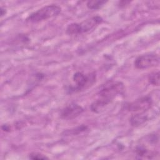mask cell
<instances>
[{
    "label": "cell",
    "instance_id": "3957f363",
    "mask_svg": "<svg viewBox=\"0 0 160 160\" xmlns=\"http://www.w3.org/2000/svg\"><path fill=\"white\" fill-rule=\"evenodd\" d=\"M61 11V8L59 6L56 4L48 5L31 14L26 20L31 23L39 22L58 16Z\"/></svg>",
    "mask_w": 160,
    "mask_h": 160
},
{
    "label": "cell",
    "instance_id": "277c9868",
    "mask_svg": "<svg viewBox=\"0 0 160 160\" xmlns=\"http://www.w3.org/2000/svg\"><path fill=\"white\" fill-rule=\"evenodd\" d=\"M96 79V76L94 72L86 74L81 72H76L73 76V81L75 82V86L71 87L70 91L76 92L86 89L95 82Z\"/></svg>",
    "mask_w": 160,
    "mask_h": 160
},
{
    "label": "cell",
    "instance_id": "7a4b0ae2",
    "mask_svg": "<svg viewBox=\"0 0 160 160\" xmlns=\"http://www.w3.org/2000/svg\"><path fill=\"white\" fill-rule=\"evenodd\" d=\"M102 19L99 16L89 18L84 21L77 23H71L66 28V32L68 34L74 35L88 32L94 29L98 24L101 23Z\"/></svg>",
    "mask_w": 160,
    "mask_h": 160
},
{
    "label": "cell",
    "instance_id": "6da1fadb",
    "mask_svg": "<svg viewBox=\"0 0 160 160\" xmlns=\"http://www.w3.org/2000/svg\"><path fill=\"white\" fill-rule=\"evenodd\" d=\"M124 89V84L120 81H108L102 86L98 92V98L91 105V109L94 112H100L106 106Z\"/></svg>",
    "mask_w": 160,
    "mask_h": 160
},
{
    "label": "cell",
    "instance_id": "8992f818",
    "mask_svg": "<svg viewBox=\"0 0 160 160\" xmlns=\"http://www.w3.org/2000/svg\"><path fill=\"white\" fill-rule=\"evenodd\" d=\"M152 104V100L149 96H144L126 105V109L131 112L136 113L146 112Z\"/></svg>",
    "mask_w": 160,
    "mask_h": 160
},
{
    "label": "cell",
    "instance_id": "9c48e42d",
    "mask_svg": "<svg viewBox=\"0 0 160 160\" xmlns=\"http://www.w3.org/2000/svg\"><path fill=\"white\" fill-rule=\"evenodd\" d=\"M107 1H89L87 2V7L90 9H99L101 8Z\"/></svg>",
    "mask_w": 160,
    "mask_h": 160
},
{
    "label": "cell",
    "instance_id": "30bf717a",
    "mask_svg": "<svg viewBox=\"0 0 160 160\" xmlns=\"http://www.w3.org/2000/svg\"><path fill=\"white\" fill-rule=\"evenodd\" d=\"M148 81L149 83L154 86L159 85V72L155 71L151 73L148 77Z\"/></svg>",
    "mask_w": 160,
    "mask_h": 160
},
{
    "label": "cell",
    "instance_id": "5b68a950",
    "mask_svg": "<svg viewBox=\"0 0 160 160\" xmlns=\"http://www.w3.org/2000/svg\"><path fill=\"white\" fill-rule=\"evenodd\" d=\"M159 62V56L155 53H148L138 57L134 61L137 69H144L157 66Z\"/></svg>",
    "mask_w": 160,
    "mask_h": 160
},
{
    "label": "cell",
    "instance_id": "52a82bcc",
    "mask_svg": "<svg viewBox=\"0 0 160 160\" xmlns=\"http://www.w3.org/2000/svg\"><path fill=\"white\" fill-rule=\"evenodd\" d=\"M83 108L79 104L71 103L62 109L61 116L63 119H71L78 116L83 112Z\"/></svg>",
    "mask_w": 160,
    "mask_h": 160
},
{
    "label": "cell",
    "instance_id": "7c38bea8",
    "mask_svg": "<svg viewBox=\"0 0 160 160\" xmlns=\"http://www.w3.org/2000/svg\"><path fill=\"white\" fill-rule=\"evenodd\" d=\"M6 11L4 9H3L2 7L1 8V16H3L6 14Z\"/></svg>",
    "mask_w": 160,
    "mask_h": 160
},
{
    "label": "cell",
    "instance_id": "ba28073f",
    "mask_svg": "<svg viewBox=\"0 0 160 160\" xmlns=\"http://www.w3.org/2000/svg\"><path fill=\"white\" fill-rule=\"evenodd\" d=\"M148 120V116L145 112L136 113L130 118V123L132 126H139Z\"/></svg>",
    "mask_w": 160,
    "mask_h": 160
},
{
    "label": "cell",
    "instance_id": "8fae6325",
    "mask_svg": "<svg viewBox=\"0 0 160 160\" xmlns=\"http://www.w3.org/2000/svg\"><path fill=\"white\" fill-rule=\"evenodd\" d=\"M29 158L31 159H48L47 156L40 152H32L29 154Z\"/></svg>",
    "mask_w": 160,
    "mask_h": 160
}]
</instances>
